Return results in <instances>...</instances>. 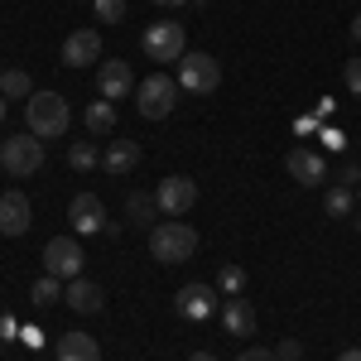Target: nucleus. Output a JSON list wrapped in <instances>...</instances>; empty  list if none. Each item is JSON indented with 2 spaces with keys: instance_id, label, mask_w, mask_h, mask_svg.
<instances>
[{
  "instance_id": "nucleus-1",
  "label": "nucleus",
  "mask_w": 361,
  "mask_h": 361,
  "mask_svg": "<svg viewBox=\"0 0 361 361\" xmlns=\"http://www.w3.org/2000/svg\"><path fill=\"white\" fill-rule=\"evenodd\" d=\"M193 250H197V231L188 222L149 226V255H154L159 265H183V260H193Z\"/></svg>"
},
{
  "instance_id": "nucleus-2",
  "label": "nucleus",
  "mask_w": 361,
  "mask_h": 361,
  "mask_svg": "<svg viewBox=\"0 0 361 361\" xmlns=\"http://www.w3.org/2000/svg\"><path fill=\"white\" fill-rule=\"evenodd\" d=\"M25 116H29V135H39V140H58L68 130V121H73L68 102H63L58 92H34Z\"/></svg>"
},
{
  "instance_id": "nucleus-3",
  "label": "nucleus",
  "mask_w": 361,
  "mask_h": 361,
  "mask_svg": "<svg viewBox=\"0 0 361 361\" xmlns=\"http://www.w3.org/2000/svg\"><path fill=\"white\" fill-rule=\"evenodd\" d=\"M140 49H145V58H149V63L169 68V63H178V58L188 54V29L173 25V20L145 25V34H140Z\"/></svg>"
},
{
  "instance_id": "nucleus-4",
  "label": "nucleus",
  "mask_w": 361,
  "mask_h": 361,
  "mask_svg": "<svg viewBox=\"0 0 361 361\" xmlns=\"http://www.w3.org/2000/svg\"><path fill=\"white\" fill-rule=\"evenodd\" d=\"M178 78H169V73H149L145 82H135V106L145 121H164L173 106H178Z\"/></svg>"
},
{
  "instance_id": "nucleus-5",
  "label": "nucleus",
  "mask_w": 361,
  "mask_h": 361,
  "mask_svg": "<svg viewBox=\"0 0 361 361\" xmlns=\"http://www.w3.org/2000/svg\"><path fill=\"white\" fill-rule=\"evenodd\" d=\"M0 169H10L15 178H29V173H39L44 169V140L39 135H10L0 145Z\"/></svg>"
},
{
  "instance_id": "nucleus-6",
  "label": "nucleus",
  "mask_w": 361,
  "mask_h": 361,
  "mask_svg": "<svg viewBox=\"0 0 361 361\" xmlns=\"http://www.w3.org/2000/svg\"><path fill=\"white\" fill-rule=\"evenodd\" d=\"M154 202H159L164 217H183V212H193V202H197V183L188 173H169L154 188Z\"/></svg>"
},
{
  "instance_id": "nucleus-7",
  "label": "nucleus",
  "mask_w": 361,
  "mask_h": 361,
  "mask_svg": "<svg viewBox=\"0 0 361 361\" xmlns=\"http://www.w3.org/2000/svg\"><path fill=\"white\" fill-rule=\"evenodd\" d=\"M82 246L73 241V236H54L49 246H44V275H54V279H78L82 275Z\"/></svg>"
},
{
  "instance_id": "nucleus-8",
  "label": "nucleus",
  "mask_w": 361,
  "mask_h": 361,
  "mask_svg": "<svg viewBox=\"0 0 361 361\" xmlns=\"http://www.w3.org/2000/svg\"><path fill=\"white\" fill-rule=\"evenodd\" d=\"M217 82H222V63L212 54H183L178 58V87H188V92H212Z\"/></svg>"
},
{
  "instance_id": "nucleus-9",
  "label": "nucleus",
  "mask_w": 361,
  "mask_h": 361,
  "mask_svg": "<svg viewBox=\"0 0 361 361\" xmlns=\"http://www.w3.org/2000/svg\"><path fill=\"white\" fill-rule=\"evenodd\" d=\"M284 169H289V173H294V183H304V188H318V183L328 178L323 154H318V149H308V145H294V149L284 154Z\"/></svg>"
},
{
  "instance_id": "nucleus-10",
  "label": "nucleus",
  "mask_w": 361,
  "mask_h": 361,
  "mask_svg": "<svg viewBox=\"0 0 361 361\" xmlns=\"http://www.w3.org/2000/svg\"><path fill=\"white\" fill-rule=\"evenodd\" d=\"M173 308H178L188 323H202V318L217 313V289H212V284H183L178 299H173Z\"/></svg>"
},
{
  "instance_id": "nucleus-11",
  "label": "nucleus",
  "mask_w": 361,
  "mask_h": 361,
  "mask_svg": "<svg viewBox=\"0 0 361 361\" xmlns=\"http://www.w3.org/2000/svg\"><path fill=\"white\" fill-rule=\"evenodd\" d=\"M68 222L78 226V236H97L102 226H106V207H102V197L97 193H78L68 202Z\"/></svg>"
},
{
  "instance_id": "nucleus-12",
  "label": "nucleus",
  "mask_w": 361,
  "mask_h": 361,
  "mask_svg": "<svg viewBox=\"0 0 361 361\" xmlns=\"http://www.w3.org/2000/svg\"><path fill=\"white\" fill-rule=\"evenodd\" d=\"M97 58H102V34L97 29H73L63 39V63L68 68H92Z\"/></svg>"
},
{
  "instance_id": "nucleus-13",
  "label": "nucleus",
  "mask_w": 361,
  "mask_h": 361,
  "mask_svg": "<svg viewBox=\"0 0 361 361\" xmlns=\"http://www.w3.org/2000/svg\"><path fill=\"white\" fill-rule=\"evenodd\" d=\"M29 226H34V207H29L25 193H0V231L5 236H25Z\"/></svg>"
},
{
  "instance_id": "nucleus-14",
  "label": "nucleus",
  "mask_w": 361,
  "mask_h": 361,
  "mask_svg": "<svg viewBox=\"0 0 361 361\" xmlns=\"http://www.w3.org/2000/svg\"><path fill=\"white\" fill-rule=\"evenodd\" d=\"M130 87H135V78H130V63H121V58H106V63L97 68V92H102L106 102H121V97H130Z\"/></svg>"
},
{
  "instance_id": "nucleus-15",
  "label": "nucleus",
  "mask_w": 361,
  "mask_h": 361,
  "mask_svg": "<svg viewBox=\"0 0 361 361\" xmlns=\"http://www.w3.org/2000/svg\"><path fill=\"white\" fill-rule=\"evenodd\" d=\"M222 323L231 337H255V308L246 294H226L222 299Z\"/></svg>"
},
{
  "instance_id": "nucleus-16",
  "label": "nucleus",
  "mask_w": 361,
  "mask_h": 361,
  "mask_svg": "<svg viewBox=\"0 0 361 361\" xmlns=\"http://www.w3.org/2000/svg\"><path fill=\"white\" fill-rule=\"evenodd\" d=\"M63 299H68V308L73 313H102V304H106V294H102V284H92V279H68V289H63Z\"/></svg>"
},
{
  "instance_id": "nucleus-17",
  "label": "nucleus",
  "mask_w": 361,
  "mask_h": 361,
  "mask_svg": "<svg viewBox=\"0 0 361 361\" xmlns=\"http://www.w3.org/2000/svg\"><path fill=\"white\" fill-rule=\"evenodd\" d=\"M54 352H58V361H102L97 337H87V333H63Z\"/></svg>"
},
{
  "instance_id": "nucleus-18",
  "label": "nucleus",
  "mask_w": 361,
  "mask_h": 361,
  "mask_svg": "<svg viewBox=\"0 0 361 361\" xmlns=\"http://www.w3.org/2000/svg\"><path fill=\"white\" fill-rule=\"evenodd\" d=\"M126 217H130V226H159V202H154V193L130 188V197H126Z\"/></svg>"
},
{
  "instance_id": "nucleus-19",
  "label": "nucleus",
  "mask_w": 361,
  "mask_h": 361,
  "mask_svg": "<svg viewBox=\"0 0 361 361\" xmlns=\"http://www.w3.org/2000/svg\"><path fill=\"white\" fill-rule=\"evenodd\" d=\"M140 164V145L135 140H116L102 149V169H111V173H130Z\"/></svg>"
},
{
  "instance_id": "nucleus-20",
  "label": "nucleus",
  "mask_w": 361,
  "mask_h": 361,
  "mask_svg": "<svg viewBox=\"0 0 361 361\" xmlns=\"http://www.w3.org/2000/svg\"><path fill=\"white\" fill-rule=\"evenodd\" d=\"M87 130H92V135H111L116 130V106L106 102V97L87 106Z\"/></svg>"
},
{
  "instance_id": "nucleus-21",
  "label": "nucleus",
  "mask_w": 361,
  "mask_h": 361,
  "mask_svg": "<svg viewBox=\"0 0 361 361\" xmlns=\"http://www.w3.org/2000/svg\"><path fill=\"white\" fill-rule=\"evenodd\" d=\"M0 97H34V82L25 68H0Z\"/></svg>"
},
{
  "instance_id": "nucleus-22",
  "label": "nucleus",
  "mask_w": 361,
  "mask_h": 361,
  "mask_svg": "<svg viewBox=\"0 0 361 361\" xmlns=\"http://www.w3.org/2000/svg\"><path fill=\"white\" fill-rule=\"evenodd\" d=\"M29 299H34L39 308H54L58 299H63V279H54V275L34 279V289H29Z\"/></svg>"
},
{
  "instance_id": "nucleus-23",
  "label": "nucleus",
  "mask_w": 361,
  "mask_h": 361,
  "mask_svg": "<svg viewBox=\"0 0 361 361\" xmlns=\"http://www.w3.org/2000/svg\"><path fill=\"white\" fill-rule=\"evenodd\" d=\"M323 207H328V217H347L352 207H357V188H328V197H323Z\"/></svg>"
},
{
  "instance_id": "nucleus-24",
  "label": "nucleus",
  "mask_w": 361,
  "mask_h": 361,
  "mask_svg": "<svg viewBox=\"0 0 361 361\" xmlns=\"http://www.w3.org/2000/svg\"><path fill=\"white\" fill-rule=\"evenodd\" d=\"M68 164H73V169H92V164H102V149H97L92 140H82V145H68Z\"/></svg>"
},
{
  "instance_id": "nucleus-25",
  "label": "nucleus",
  "mask_w": 361,
  "mask_h": 361,
  "mask_svg": "<svg viewBox=\"0 0 361 361\" xmlns=\"http://www.w3.org/2000/svg\"><path fill=\"white\" fill-rule=\"evenodd\" d=\"M217 289L222 294H246V270L241 265H222L217 270Z\"/></svg>"
},
{
  "instance_id": "nucleus-26",
  "label": "nucleus",
  "mask_w": 361,
  "mask_h": 361,
  "mask_svg": "<svg viewBox=\"0 0 361 361\" xmlns=\"http://www.w3.org/2000/svg\"><path fill=\"white\" fill-rule=\"evenodd\" d=\"M92 15L102 25H121L126 20V0H92Z\"/></svg>"
},
{
  "instance_id": "nucleus-27",
  "label": "nucleus",
  "mask_w": 361,
  "mask_h": 361,
  "mask_svg": "<svg viewBox=\"0 0 361 361\" xmlns=\"http://www.w3.org/2000/svg\"><path fill=\"white\" fill-rule=\"evenodd\" d=\"M337 183H342V188H357L361 183V164L357 159H342V164H337Z\"/></svg>"
},
{
  "instance_id": "nucleus-28",
  "label": "nucleus",
  "mask_w": 361,
  "mask_h": 361,
  "mask_svg": "<svg viewBox=\"0 0 361 361\" xmlns=\"http://www.w3.org/2000/svg\"><path fill=\"white\" fill-rule=\"evenodd\" d=\"M342 82H347V92H352V97H361V58L342 63Z\"/></svg>"
},
{
  "instance_id": "nucleus-29",
  "label": "nucleus",
  "mask_w": 361,
  "mask_h": 361,
  "mask_svg": "<svg viewBox=\"0 0 361 361\" xmlns=\"http://www.w3.org/2000/svg\"><path fill=\"white\" fill-rule=\"evenodd\" d=\"M275 357L279 361H304V342H299V337H284V342L275 347Z\"/></svg>"
},
{
  "instance_id": "nucleus-30",
  "label": "nucleus",
  "mask_w": 361,
  "mask_h": 361,
  "mask_svg": "<svg viewBox=\"0 0 361 361\" xmlns=\"http://www.w3.org/2000/svg\"><path fill=\"white\" fill-rule=\"evenodd\" d=\"M20 333H25V328H20V323H15L10 313H0V337H5V342H15Z\"/></svg>"
},
{
  "instance_id": "nucleus-31",
  "label": "nucleus",
  "mask_w": 361,
  "mask_h": 361,
  "mask_svg": "<svg viewBox=\"0 0 361 361\" xmlns=\"http://www.w3.org/2000/svg\"><path fill=\"white\" fill-rule=\"evenodd\" d=\"M236 361H279V357L270 352V347H246V352H241Z\"/></svg>"
},
{
  "instance_id": "nucleus-32",
  "label": "nucleus",
  "mask_w": 361,
  "mask_h": 361,
  "mask_svg": "<svg viewBox=\"0 0 361 361\" xmlns=\"http://www.w3.org/2000/svg\"><path fill=\"white\" fill-rule=\"evenodd\" d=\"M20 342H25V347H44V333H39V328H25Z\"/></svg>"
},
{
  "instance_id": "nucleus-33",
  "label": "nucleus",
  "mask_w": 361,
  "mask_h": 361,
  "mask_svg": "<svg viewBox=\"0 0 361 361\" xmlns=\"http://www.w3.org/2000/svg\"><path fill=\"white\" fill-rule=\"evenodd\" d=\"M337 361H361V347H347V352H342Z\"/></svg>"
},
{
  "instance_id": "nucleus-34",
  "label": "nucleus",
  "mask_w": 361,
  "mask_h": 361,
  "mask_svg": "<svg viewBox=\"0 0 361 361\" xmlns=\"http://www.w3.org/2000/svg\"><path fill=\"white\" fill-rule=\"evenodd\" d=\"M188 361H222V357H212V352H193Z\"/></svg>"
},
{
  "instance_id": "nucleus-35",
  "label": "nucleus",
  "mask_w": 361,
  "mask_h": 361,
  "mask_svg": "<svg viewBox=\"0 0 361 361\" xmlns=\"http://www.w3.org/2000/svg\"><path fill=\"white\" fill-rule=\"evenodd\" d=\"M352 39H357V44H361V15H357V20H352Z\"/></svg>"
},
{
  "instance_id": "nucleus-36",
  "label": "nucleus",
  "mask_w": 361,
  "mask_h": 361,
  "mask_svg": "<svg viewBox=\"0 0 361 361\" xmlns=\"http://www.w3.org/2000/svg\"><path fill=\"white\" fill-rule=\"evenodd\" d=\"M5 102H10V97H0V126H5V111H10V106H5Z\"/></svg>"
},
{
  "instance_id": "nucleus-37",
  "label": "nucleus",
  "mask_w": 361,
  "mask_h": 361,
  "mask_svg": "<svg viewBox=\"0 0 361 361\" xmlns=\"http://www.w3.org/2000/svg\"><path fill=\"white\" fill-rule=\"evenodd\" d=\"M154 5H169V10H173V5H188V0H154Z\"/></svg>"
},
{
  "instance_id": "nucleus-38",
  "label": "nucleus",
  "mask_w": 361,
  "mask_h": 361,
  "mask_svg": "<svg viewBox=\"0 0 361 361\" xmlns=\"http://www.w3.org/2000/svg\"><path fill=\"white\" fill-rule=\"evenodd\" d=\"M0 352H5V337H0Z\"/></svg>"
},
{
  "instance_id": "nucleus-39",
  "label": "nucleus",
  "mask_w": 361,
  "mask_h": 361,
  "mask_svg": "<svg viewBox=\"0 0 361 361\" xmlns=\"http://www.w3.org/2000/svg\"><path fill=\"white\" fill-rule=\"evenodd\" d=\"M357 197H361V183H357Z\"/></svg>"
},
{
  "instance_id": "nucleus-40",
  "label": "nucleus",
  "mask_w": 361,
  "mask_h": 361,
  "mask_svg": "<svg viewBox=\"0 0 361 361\" xmlns=\"http://www.w3.org/2000/svg\"><path fill=\"white\" fill-rule=\"evenodd\" d=\"M357 226H361V222H357Z\"/></svg>"
}]
</instances>
